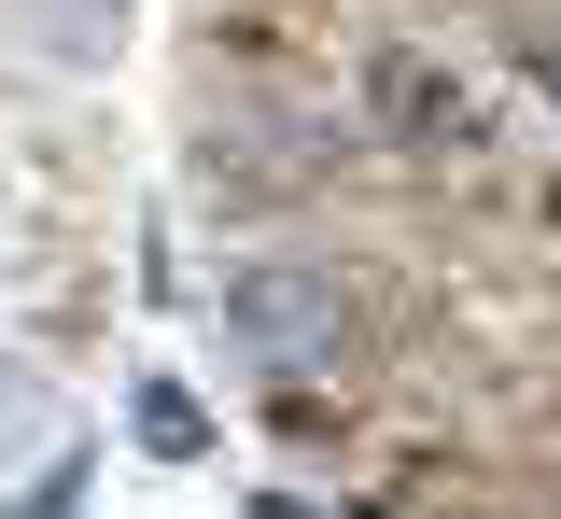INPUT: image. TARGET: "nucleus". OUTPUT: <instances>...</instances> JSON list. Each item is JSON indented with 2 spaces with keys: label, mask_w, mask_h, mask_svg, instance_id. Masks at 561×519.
<instances>
[{
  "label": "nucleus",
  "mask_w": 561,
  "mask_h": 519,
  "mask_svg": "<svg viewBox=\"0 0 561 519\" xmlns=\"http://www.w3.org/2000/svg\"><path fill=\"white\" fill-rule=\"evenodd\" d=\"M239 337H253V351H309V337H337V296H323V281H239Z\"/></svg>",
  "instance_id": "nucleus-1"
},
{
  "label": "nucleus",
  "mask_w": 561,
  "mask_h": 519,
  "mask_svg": "<svg viewBox=\"0 0 561 519\" xmlns=\"http://www.w3.org/2000/svg\"><path fill=\"white\" fill-rule=\"evenodd\" d=\"M127 422H140V449H154V463H197V449H210V407L183 393V379H140Z\"/></svg>",
  "instance_id": "nucleus-2"
},
{
  "label": "nucleus",
  "mask_w": 561,
  "mask_h": 519,
  "mask_svg": "<svg viewBox=\"0 0 561 519\" xmlns=\"http://www.w3.org/2000/svg\"><path fill=\"white\" fill-rule=\"evenodd\" d=\"M70 492H84V477H70V463H57V477H43V492H28V506H14V519H70Z\"/></svg>",
  "instance_id": "nucleus-3"
},
{
  "label": "nucleus",
  "mask_w": 561,
  "mask_h": 519,
  "mask_svg": "<svg viewBox=\"0 0 561 519\" xmlns=\"http://www.w3.org/2000/svg\"><path fill=\"white\" fill-rule=\"evenodd\" d=\"M534 99H548V113H561V28H548V43H534Z\"/></svg>",
  "instance_id": "nucleus-4"
},
{
  "label": "nucleus",
  "mask_w": 561,
  "mask_h": 519,
  "mask_svg": "<svg viewBox=\"0 0 561 519\" xmlns=\"http://www.w3.org/2000/svg\"><path fill=\"white\" fill-rule=\"evenodd\" d=\"M253 519H323V506H295V492H267V506H253Z\"/></svg>",
  "instance_id": "nucleus-5"
}]
</instances>
